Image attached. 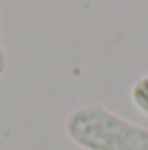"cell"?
Returning a JSON list of instances; mask_svg holds the SVG:
<instances>
[{
	"label": "cell",
	"mask_w": 148,
	"mask_h": 150,
	"mask_svg": "<svg viewBox=\"0 0 148 150\" xmlns=\"http://www.w3.org/2000/svg\"><path fill=\"white\" fill-rule=\"evenodd\" d=\"M65 137L81 150H148V126L103 105H81L65 117Z\"/></svg>",
	"instance_id": "obj_1"
},
{
	"label": "cell",
	"mask_w": 148,
	"mask_h": 150,
	"mask_svg": "<svg viewBox=\"0 0 148 150\" xmlns=\"http://www.w3.org/2000/svg\"><path fill=\"white\" fill-rule=\"evenodd\" d=\"M131 102L140 113L148 115V74L133 81V85H131Z\"/></svg>",
	"instance_id": "obj_2"
},
{
	"label": "cell",
	"mask_w": 148,
	"mask_h": 150,
	"mask_svg": "<svg viewBox=\"0 0 148 150\" xmlns=\"http://www.w3.org/2000/svg\"><path fill=\"white\" fill-rule=\"evenodd\" d=\"M7 72V52H4V46H2V35H0V79L4 76Z\"/></svg>",
	"instance_id": "obj_3"
}]
</instances>
